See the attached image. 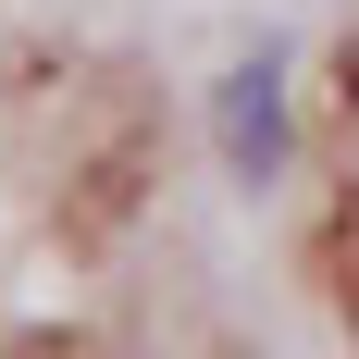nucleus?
<instances>
[{"mask_svg":"<svg viewBox=\"0 0 359 359\" xmlns=\"http://www.w3.org/2000/svg\"><path fill=\"white\" fill-rule=\"evenodd\" d=\"M223 161H236L248 186L285 161V62H273V50L236 62V87H223Z\"/></svg>","mask_w":359,"mask_h":359,"instance_id":"f257e3e1","label":"nucleus"}]
</instances>
